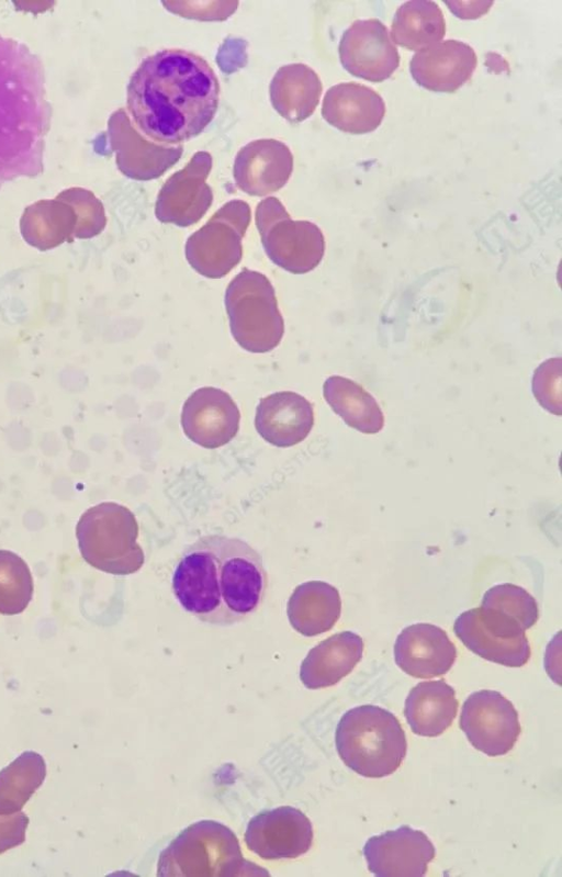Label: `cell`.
<instances>
[{
	"label": "cell",
	"instance_id": "29",
	"mask_svg": "<svg viewBox=\"0 0 562 877\" xmlns=\"http://www.w3.org/2000/svg\"><path fill=\"white\" fill-rule=\"evenodd\" d=\"M46 776L43 757L33 751L22 753L0 772V814L22 809Z\"/></svg>",
	"mask_w": 562,
	"mask_h": 877
},
{
	"label": "cell",
	"instance_id": "19",
	"mask_svg": "<svg viewBox=\"0 0 562 877\" xmlns=\"http://www.w3.org/2000/svg\"><path fill=\"white\" fill-rule=\"evenodd\" d=\"M456 657V646L446 631L431 623L406 627L394 644L395 663L403 672L416 678L446 674Z\"/></svg>",
	"mask_w": 562,
	"mask_h": 877
},
{
	"label": "cell",
	"instance_id": "23",
	"mask_svg": "<svg viewBox=\"0 0 562 877\" xmlns=\"http://www.w3.org/2000/svg\"><path fill=\"white\" fill-rule=\"evenodd\" d=\"M363 641L351 631L330 636L307 653L300 670L303 685L310 689L337 684L362 657Z\"/></svg>",
	"mask_w": 562,
	"mask_h": 877
},
{
	"label": "cell",
	"instance_id": "17",
	"mask_svg": "<svg viewBox=\"0 0 562 877\" xmlns=\"http://www.w3.org/2000/svg\"><path fill=\"white\" fill-rule=\"evenodd\" d=\"M239 420V409L231 395L212 386L195 390L181 412L186 436L206 449L228 443L238 432Z\"/></svg>",
	"mask_w": 562,
	"mask_h": 877
},
{
	"label": "cell",
	"instance_id": "4",
	"mask_svg": "<svg viewBox=\"0 0 562 877\" xmlns=\"http://www.w3.org/2000/svg\"><path fill=\"white\" fill-rule=\"evenodd\" d=\"M247 862L235 833L217 821L202 820L186 828L161 851L159 877H238L269 875Z\"/></svg>",
	"mask_w": 562,
	"mask_h": 877
},
{
	"label": "cell",
	"instance_id": "1",
	"mask_svg": "<svg viewBox=\"0 0 562 877\" xmlns=\"http://www.w3.org/2000/svg\"><path fill=\"white\" fill-rule=\"evenodd\" d=\"M218 103L220 83L212 67L203 57L180 48L144 58L127 85L133 124L151 142L165 146L201 134Z\"/></svg>",
	"mask_w": 562,
	"mask_h": 877
},
{
	"label": "cell",
	"instance_id": "12",
	"mask_svg": "<svg viewBox=\"0 0 562 877\" xmlns=\"http://www.w3.org/2000/svg\"><path fill=\"white\" fill-rule=\"evenodd\" d=\"M212 169L207 151L195 153L190 161L170 176L157 195L155 215L161 223L188 227L199 222L213 202L206 183Z\"/></svg>",
	"mask_w": 562,
	"mask_h": 877
},
{
	"label": "cell",
	"instance_id": "26",
	"mask_svg": "<svg viewBox=\"0 0 562 877\" xmlns=\"http://www.w3.org/2000/svg\"><path fill=\"white\" fill-rule=\"evenodd\" d=\"M458 710L454 689L443 679L418 683L409 690L404 715L412 731L422 737H438L448 729Z\"/></svg>",
	"mask_w": 562,
	"mask_h": 877
},
{
	"label": "cell",
	"instance_id": "33",
	"mask_svg": "<svg viewBox=\"0 0 562 877\" xmlns=\"http://www.w3.org/2000/svg\"><path fill=\"white\" fill-rule=\"evenodd\" d=\"M169 11L186 19L223 21L235 12L237 1H162Z\"/></svg>",
	"mask_w": 562,
	"mask_h": 877
},
{
	"label": "cell",
	"instance_id": "18",
	"mask_svg": "<svg viewBox=\"0 0 562 877\" xmlns=\"http://www.w3.org/2000/svg\"><path fill=\"white\" fill-rule=\"evenodd\" d=\"M293 171V155L282 142L256 139L239 149L233 175L238 189L263 196L283 188Z\"/></svg>",
	"mask_w": 562,
	"mask_h": 877
},
{
	"label": "cell",
	"instance_id": "11",
	"mask_svg": "<svg viewBox=\"0 0 562 877\" xmlns=\"http://www.w3.org/2000/svg\"><path fill=\"white\" fill-rule=\"evenodd\" d=\"M460 728L470 743L488 756L508 753L521 728L514 705L501 693L483 689L464 701Z\"/></svg>",
	"mask_w": 562,
	"mask_h": 877
},
{
	"label": "cell",
	"instance_id": "27",
	"mask_svg": "<svg viewBox=\"0 0 562 877\" xmlns=\"http://www.w3.org/2000/svg\"><path fill=\"white\" fill-rule=\"evenodd\" d=\"M323 394L331 409L349 427L368 435L383 428L384 416L378 402L355 381L331 375L323 385Z\"/></svg>",
	"mask_w": 562,
	"mask_h": 877
},
{
	"label": "cell",
	"instance_id": "15",
	"mask_svg": "<svg viewBox=\"0 0 562 877\" xmlns=\"http://www.w3.org/2000/svg\"><path fill=\"white\" fill-rule=\"evenodd\" d=\"M362 852L369 870L380 877L424 876L436 855L428 836L408 825L370 837Z\"/></svg>",
	"mask_w": 562,
	"mask_h": 877
},
{
	"label": "cell",
	"instance_id": "22",
	"mask_svg": "<svg viewBox=\"0 0 562 877\" xmlns=\"http://www.w3.org/2000/svg\"><path fill=\"white\" fill-rule=\"evenodd\" d=\"M322 115L327 123L342 132L366 134L380 126L385 115V103L368 86L341 82L327 90Z\"/></svg>",
	"mask_w": 562,
	"mask_h": 877
},
{
	"label": "cell",
	"instance_id": "5",
	"mask_svg": "<svg viewBox=\"0 0 562 877\" xmlns=\"http://www.w3.org/2000/svg\"><path fill=\"white\" fill-rule=\"evenodd\" d=\"M335 740L346 766L371 778L394 773L407 750L406 737L397 718L373 705L348 710L337 724Z\"/></svg>",
	"mask_w": 562,
	"mask_h": 877
},
{
	"label": "cell",
	"instance_id": "7",
	"mask_svg": "<svg viewBox=\"0 0 562 877\" xmlns=\"http://www.w3.org/2000/svg\"><path fill=\"white\" fill-rule=\"evenodd\" d=\"M82 521L78 537L89 563L115 575L140 570L145 554L137 541L139 528L127 507L102 503L88 510Z\"/></svg>",
	"mask_w": 562,
	"mask_h": 877
},
{
	"label": "cell",
	"instance_id": "14",
	"mask_svg": "<svg viewBox=\"0 0 562 877\" xmlns=\"http://www.w3.org/2000/svg\"><path fill=\"white\" fill-rule=\"evenodd\" d=\"M313 842L310 819L299 809L284 806L254 817L245 832V843L263 859L296 858Z\"/></svg>",
	"mask_w": 562,
	"mask_h": 877
},
{
	"label": "cell",
	"instance_id": "25",
	"mask_svg": "<svg viewBox=\"0 0 562 877\" xmlns=\"http://www.w3.org/2000/svg\"><path fill=\"white\" fill-rule=\"evenodd\" d=\"M341 599L333 585L308 581L297 585L288 600L286 615L294 630L314 637L330 630L340 617Z\"/></svg>",
	"mask_w": 562,
	"mask_h": 877
},
{
	"label": "cell",
	"instance_id": "30",
	"mask_svg": "<svg viewBox=\"0 0 562 877\" xmlns=\"http://www.w3.org/2000/svg\"><path fill=\"white\" fill-rule=\"evenodd\" d=\"M77 220L69 213L36 206L25 212L21 222V232L25 240L38 248L47 250L75 236Z\"/></svg>",
	"mask_w": 562,
	"mask_h": 877
},
{
	"label": "cell",
	"instance_id": "28",
	"mask_svg": "<svg viewBox=\"0 0 562 877\" xmlns=\"http://www.w3.org/2000/svg\"><path fill=\"white\" fill-rule=\"evenodd\" d=\"M446 21L434 1L412 0L400 5L391 25L393 42L411 50L425 49L441 41Z\"/></svg>",
	"mask_w": 562,
	"mask_h": 877
},
{
	"label": "cell",
	"instance_id": "6",
	"mask_svg": "<svg viewBox=\"0 0 562 877\" xmlns=\"http://www.w3.org/2000/svg\"><path fill=\"white\" fill-rule=\"evenodd\" d=\"M231 333L254 353L274 349L284 333L276 291L261 272L244 269L227 285L224 297Z\"/></svg>",
	"mask_w": 562,
	"mask_h": 877
},
{
	"label": "cell",
	"instance_id": "10",
	"mask_svg": "<svg viewBox=\"0 0 562 877\" xmlns=\"http://www.w3.org/2000/svg\"><path fill=\"white\" fill-rule=\"evenodd\" d=\"M453 631L479 656L509 667H520L530 659L526 629L515 617L493 607L480 606L462 612Z\"/></svg>",
	"mask_w": 562,
	"mask_h": 877
},
{
	"label": "cell",
	"instance_id": "3",
	"mask_svg": "<svg viewBox=\"0 0 562 877\" xmlns=\"http://www.w3.org/2000/svg\"><path fill=\"white\" fill-rule=\"evenodd\" d=\"M41 60L0 35V185L43 168L50 109Z\"/></svg>",
	"mask_w": 562,
	"mask_h": 877
},
{
	"label": "cell",
	"instance_id": "2",
	"mask_svg": "<svg viewBox=\"0 0 562 877\" xmlns=\"http://www.w3.org/2000/svg\"><path fill=\"white\" fill-rule=\"evenodd\" d=\"M267 588L262 556L239 538L207 535L180 556L172 591L181 607L202 622L232 626L261 606Z\"/></svg>",
	"mask_w": 562,
	"mask_h": 877
},
{
	"label": "cell",
	"instance_id": "20",
	"mask_svg": "<svg viewBox=\"0 0 562 877\" xmlns=\"http://www.w3.org/2000/svg\"><path fill=\"white\" fill-rule=\"evenodd\" d=\"M476 65V54L469 44L447 40L418 50L411 59L409 71L427 90L454 92L472 77Z\"/></svg>",
	"mask_w": 562,
	"mask_h": 877
},
{
	"label": "cell",
	"instance_id": "9",
	"mask_svg": "<svg viewBox=\"0 0 562 877\" xmlns=\"http://www.w3.org/2000/svg\"><path fill=\"white\" fill-rule=\"evenodd\" d=\"M250 207L243 200L221 206L186 243V258L201 276L220 279L243 257V238L250 223Z\"/></svg>",
	"mask_w": 562,
	"mask_h": 877
},
{
	"label": "cell",
	"instance_id": "34",
	"mask_svg": "<svg viewBox=\"0 0 562 877\" xmlns=\"http://www.w3.org/2000/svg\"><path fill=\"white\" fill-rule=\"evenodd\" d=\"M27 823L29 818L22 811L0 814V854L24 842Z\"/></svg>",
	"mask_w": 562,
	"mask_h": 877
},
{
	"label": "cell",
	"instance_id": "31",
	"mask_svg": "<svg viewBox=\"0 0 562 877\" xmlns=\"http://www.w3.org/2000/svg\"><path fill=\"white\" fill-rule=\"evenodd\" d=\"M481 606L497 608L515 617L526 630L531 628L539 617L536 599L522 587L508 583L487 589Z\"/></svg>",
	"mask_w": 562,
	"mask_h": 877
},
{
	"label": "cell",
	"instance_id": "32",
	"mask_svg": "<svg viewBox=\"0 0 562 877\" xmlns=\"http://www.w3.org/2000/svg\"><path fill=\"white\" fill-rule=\"evenodd\" d=\"M561 358L542 362L532 379V392L540 405L558 416L561 415Z\"/></svg>",
	"mask_w": 562,
	"mask_h": 877
},
{
	"label": "cell",
	"instance_id": "16",
	"mask_svg": "<svg viewBox=\"0 0 562 877\" xmlns=\"http://www.w3.org/2000/svg\"><path fill=\"white\" fill-rule=\"evenodd\" d=\"M109 134L119 169L135 180L159 178L179 161L183 153L182 145L165 146L146 139L134 127L124 109H119L110 117Z\"/></svg>",
	"mask_w": 562,
	"mask_h": 877
},
{
	"label": "cell",
	"instance_id": "24",
	"mask_svg": "<svg viewBox=\"0 0 562 877\" xmlns=\"http://www.w3.org/2000/svg\"><path fill=\"white\" fill-rule=\"evenodd\" d=\"M322 91L318 75L304 64L280 67L269 87L273 109L291 123L302 122L314 113Z\"/></svg>",
	"mask_w": 562,
	"mask_h": 877
},
{
	"label": "cell",
	"instance_id": "13",
	"mask_svg": "<svg viewBox=\"0 0 562 877\" xmlns=\"http://www.w3.org/2000/svg\"><path fill=\"white\" fill-rule=\"evenodd\" d=\"M338 52L348 72L371 82L384 81L400 66L397 47L378 19L355 21L344 32Z\"/></svg>",
	"mask_w": 562,
	"mask_h": 877
},
{
	"label": "cell",
	"instance_id": "21",
	"mask_svg": "<svg viewBox=\"0 0 562 877\" xmlns=\"http://www.w3.org/2000/svg\"><path fill=\"white\" fill-rule=\"evenodd\" d=\"M314 425L312 404L302 395L282 391L260 400L255 417L258 434L272 446L288 448L303 441Z\"/></svg>",
	"mask_w": 562,
	"mask_h": 877
},
{
	"label": "cell",
	"instance_id": "8",
	"mask_svg": "<svg viewBox=\"0 0 562 877\" xmlns=\"http://www.w3.org/2000/svg\"><path fill=\"white\" fill-rule=\"evenodd\" d=\"M256 226L268 258L294 274L315 269L325 252L321 228L308 221H294L278 198L268 196L256 206Z\"/></svg>",
	"mask_w": 562,
	"mask_h": 877
}]
</instances>
